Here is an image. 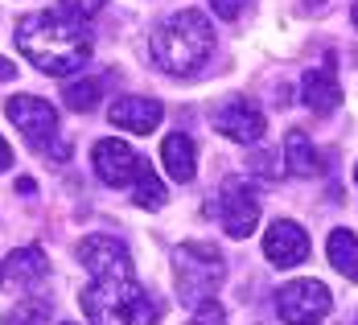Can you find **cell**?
<instances>
[{"instance_id":"f1b7e54d","label":"cell","mask_w":358,"mask_h":325,"mask_svg":"<svg viewBox=\"0 0 358 325\" xmlns=\"http://www.w3.org/2000/svg\"><path fill=\"white\" fill-rule=\"evenodd\" d=\"M189 325H202V322H189Z\"/></svg>"},{"instance_id":"603a6c76","label":"cell","mask_w":358,"mask_h":325,"mask_svg":"<svg viewBox=\"0 0 358 325\" xmlns=\"http://www.w3.org/2000/svg\"><path fill=\"white\" fill-rule=\"evenodd\" d=\"M8 165H13V148L4 145V136H0V173H4Z\"/></svg>"},{"instance_id":"ffe728a7","label":"cell","mask_w":358,"mask_h":325,"mask_svg":"<svg viewBox=\"0 0 358 325\" xmlns=\"http://www.w3.org/2000/svg\"><path fill=\"white\" fill-rule=\"evenodd\" d=\"M45 322H50L45 301H21V305H13V309L4 313L0 325H45Z\"/></svg>"},{"instance_id":"484cf974","label":"cell","mask_w":358,"mask_h":325,"mask_svg":"<svg viewBox=\"0 0 358 325\" xmlns=\"http://www.w3.org/2000/svg\"><path fill=\"white\" fill-rule=\"evenodd\" d=\"M350 17H355V25H358V0H355V13H350Z\"/></svg>"},{"instance_id":"5bb4252c","label":"cell","mask_w":358,"mask_h":325,"mask_svg":"<svg viewBox=\"0 0 358 325\" xmlns=\"http://www.w3.org/2000/svg\"><path fill=\"white\" fill-rule=\"evenodd\" d=\"M161 165L169 169L173 181H194V173H198V148H194V140L185 132L165 136L161 140Z\"/></svg>"},{"instance_id":"f546056e","label":"cell","mask_w":358,"mask_h":325,"mask_svg":"<svg viewBox=\"0 0 358 325\" xmlns=\"http://www.w3.org/2000/svg\"><path fill=\"white\" fill-rule=\"evenodd\" d=\"M62 325H74V322H62Z\"/></svg>"},{"instance_id":"7a4b0ae2","label":"cell","mask_w":358,"mask_h":325,"mask_svg":"<svg viewBox=\"0 0 358 325\" xmlns=\"http://www.w3.org/2000/svg\"><path fill=\"white\" fill-rule=\"evenodd\" d=\"M215 54V25L198 8H181L152 34V58L169 74H198Z\"/></svg>"},{"instance_id":"9c48e42d","label":"cell","mask_w":358,"mask_h":325,"mask_svg":"<svg viewBox=\"0 0 358 325\" xmlns=\"http://www.w3.org/2000/svg\"><path fill=\"white\" fill-rule=\"evenodd\" d=\"M74 255L95 276H132V255H128V247L115 235H87L74 247Z\"/></svg>"},{"instance_id":"2e32d148","label":"cell","mask_w":358,"mask_h":325,"mask_svg":"<svg viewBox=\"0 0 358 325\" xmlns=\"http://www.w3.org/2000/svg\"><path fill=\"white\" fill-rule=\"evenodd\" d=\"M50 272V259L41 247H17V252L4 259V280L8 284H34Z\"/></svg>"},{"instance_id":"9a60e30c","label":"cell","mask_w":358,"mask_h":325,"mask_svg":"<svg viewBox=\"0 0 358 325\" xmlns=\"http://www.w3.org/2000/svg\"><path fill=\"white\" fill-rule=\"evenodd\" d=\"M285 165L292 178H317L322 173V157H317V148L309 140V132L292 128L285 136Z\"/></svg>"},{"instance_id":"ac0fdd59","label":"cell","mask_w":358,"mask_h":325,"mask_svg":"<svg viewBox=\"0 0 358 325\" xmlns=\"http://www.w3.org/2000/svg\"><path fill=\"white\" fill-rule=\"evenodd\" d=\"M99 95H103V78H78V82H66V103H71L74 111H91L95 103H99Z\"/></svg>"},{"instance_id":"52a82bcc","label":"cell","mask_w":358,"mask_h":325,"mask_svg":"<svg viewBox=\"0 0 358 325\" xmlns=\"http://www.w3.org/2000/svg\"><path fill=\"white\" fill-rule=\"evenodd\" d=\"M215 218L222 222V231L231 239H248L255 231V222H259V198H255L251 181H243V178L222 181V189L215 198Z\"/></svg>"},{"instance_id":"5b68a950","label":"cell","mask_w":358,"mask_h":325,"mask_svg":"<svg viewBox=\"0 0 358 325\" xmlns=\"http://www.w3.org/2000/svg\"><path fill=\"white\" fill-rule=\"evenodd\" d=\"M334 296L322 280H288L276 292V313L285 325H317L322 317H329Z\"/></svg>"},{"instance_id":"d6986e66","label":"cell","mask_w":358,"mask_h":325,"mask_svg":"<svg viewBox=\"0 0 358 325\" xmlns=\"http://www.w3.org/2000/svg\"><path fill=\"white\" fill-rule=\"evenodd\" d=\"M132 198H136V206H144V210L165 206V185H161V178L152 173V165H148V169H144V178L132 185Z\"/></svg>"},{"instance_id":"ba28073f","label":"cell","mask_w":358,"mask_h":325,"mask_svg":"<svg viewBox=\"0 0 358 325\" xmlns=\"http://www.w3.org/2000/svg\"><path fill=\"white\" fill-rule=\"evenodd\" d=\"M4 111H8L13 128L25 132V140L37 145V148H45L50 136L58 132V111H54V103H45V99H37V95H13V99L4 103Z\"/></svg>"},{"instance_id":"cb8c5ba5","label":"cell","mask_w":358,"mask_h":325,"mask_svg":"<svg viewBox=\"0 0 358 325\" xmlns=\"http://www.w3.org/2000/svg\"><path fill=\"white\" fill-rule=\"evenodd\" d=\"M8 78H17V71H13L8 58H0V82H8Z\"/></svg>"},{"instance_id":"d4e9b609","label":"cell","mask_w":358,"mask_h":325,"mask_svg":"<svg viewBox=\"0 0 358 325\" xmlns=\"http://www.w3.org/2000/svg\"><path fill=\"white\" fill-rule=\"evenodd\" d=\"M305 4H309V8H322L325 0H305Z\"/></svg>"},{"instance_id":"e0dca14e","label":"cell","mask_w":358,"mask_h":325,"mask_svg":"<svg viewBox=\"0 0 358 325\" xmlns=\"http://www.w3.org/2000/svg\"><path fill=\"white\" fill-rule=\"evenodd\" d=\"M325 255H329V263L342 272V276H350L358 280V235L355 231H346V226H338V231H329V243H325Z\"/></svg>"},{"instance_id":"44dd1931","label":"cell","mask_w":358,"mask_h":325,"mask_svg":"<svg viewBox=\"0 0 358 325\" xmlns=\"http://www.w3.org/2000/svg\"><path fill=\"white\" fill-rule=\"evenodd\" d=\"M248 4H251V0H210V8H215L222 21H235V17H239Z\"/></svg>"},{"instance_id":"7c38bea8","label":"cell","mask_w":358,"mask_h":325,"mask_svg":"<svg viewBox=\"0 0 358 325\" xmlns=\"http://www.w3.org/2000/svg\"><path fill=\"white\" fill-rule=\"evenodd\" d=\"M161 115H165V108H161L157 99H144V95H124V99H115L111 111H108L111 124L124 128V132H132V136H148V132H157Z\"/></svg>"},{"instance_id":"6da1fadb","label":"cell","mask_w":358,"mask_h":325,"mask_svg":"<svg viewBox=\"0 0 358 325\" xmlns=\"http://www.w3.org/2000/svg\"><path fill=\"white\" fill-rule=\"evenodd\" d=\"M17 50L41 74L66 78V74L87 66V58H91V34H87V25H83L78 13L41 8V13H29L17 25Z\"/></svg>"},{"instance_id":"8fae6325","label":"cell","mask_w":358,"mask_h":325,"mask_svg":"<svg viewBox=\"0 0 358 325\" xmlns=\"http://www.w3.org/2000/svg\"><path fill=\"white\" fill-rule=\"evenodd\" d=\"M264 255H268L276 268H296V263L309 259V235H305L296 222L276 218V222L268 226V235H264Z\"/></svg>"},{"instance_id":"3957f363","label":"cell","mask_w":358,"mask_h":325,"mask_svg":"<svg viewBox=\"0 0 358 325\" xmlns=\"http://www.w3.org/2000/svg\"><path fill=\"white\" fill-rule=\"evenodd\" d=\"M83 313L91 325H157V301L136 276H95L83 289Z\"/></svg>"},{"instance_id":"4316f807","label":"cell","mask_w":358,"mask_h":325,"mask_svg":"<svg viewBox=\"0 0 358 325\" xmlns=\"http://www.w3.org/2000/svg\"><path fill=\"white\" fill-rule=\"evenodd\" d=\"M0 284H4V268H0Z\"/></svg>"},{"instance_id":"8992f818","label":"cell","mask_w":358,"mask_h":325,"mask_svg":"<svg viewBox=\"0 0 358 325\" xmlns=\"http://www.w3.org/2000/svg\"><path fill=\"white\" fill-rule=\"evenodd\" d=\"M91 165H95V178L103 185H111V189H124V185L132 189L144 178V169H148V161L141 152L132 145H124V140H115V136H103L91 148Z\"/></svg>"},{"instance_id":"4fadbf2b","label":"cell","mask_w":358,"mask_h":325,"mask_svg":"<svg viewBox=\"0 0 358 325\" xmlns=\"http://www.w3.org/2000/svg\"><path fill=\"white\" fill-rule=\"evenodd\" d=\"M301 103L309 111H317V115H329L342 103V87H338V78H334L329 66L305 71V78H301Z\"/></svg>"},{"instance_id":"83f0119b","label":"cell","mask_w":358,"mask_h":325,"mask_svg":"<svg viewBox=\"0 0 358 325\" xmlns=\"http://www.w3.org/2000/svg\"><path fill=\"white\" fill-rule=\"evenodd\" d=\"M355 181H358V165H355Z\"/></svg>"},{"instance_id":"7402d4cb","label":"cell","mask_w":358,"mask_h":325,"mask_svg":"<svg viewBox=\"0 0 358 325\" xmlns=\"http://www.w3.org/2000/svg\"><path fill=\"white\" fill-rule=\"evenodd\" d=\"M103 4H108V0H66V8L78 13L83 21H87V17H95V13H103Z\"/></svg>"},{"instance_id":"30bf717a","label":"cell","mask_w":358,"mask_h":325,"mask_svg":"<svg viewBox=\"0 0 358 325\" xmlns=\"http://www.w3.org/2000/svg\"><path fill=\"white\" fill-rule=\"evenodd\" d=\"M210 124H215L218 132L227 136V140H239V145H259V136H264V111L248 103V99H227V103H218L215 115H210Z\"/></svg>"},{"instance_id":"277c9868","label":"cell","mask_w":358,"mask_h":325,"mask_svg":"<svg viewBox=\"0 0 358 325\" xmlns=\"http://www.w3.org/2000/svg\"><path fill=\"white\" fill-rule=\"evenodd\" d=\"M222 276H227V263L222 252L210 243H181L173 247V284L185 309H198L206 301H215L222 289Z\"/></svg>"}]
</instances>
